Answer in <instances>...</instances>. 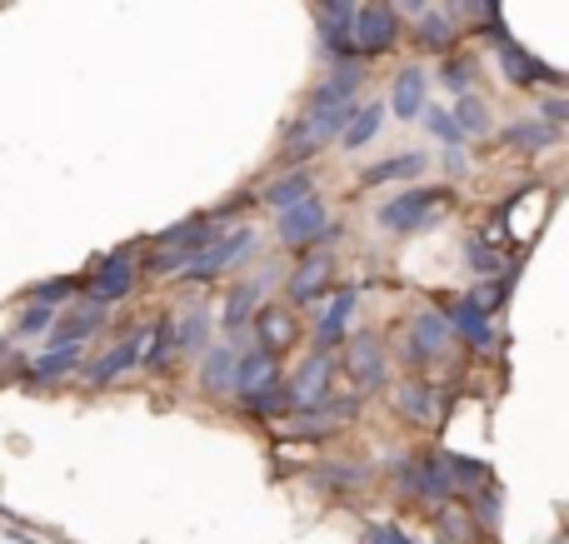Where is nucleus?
<instances>
[{"instance_id":"f257e3e1","label":"nucleus","mask_w":569,"mask_h":544,"mask_svg":"<svg viewBox=\"0 0 569 544\" xmlns=\"http://www.w3.org/2000/svg\"><path fill=\"white\" fill-rule=\"evenodd\" d=\"M355 95H360V66H340L330 80H325V85L310 90L305 115L284 130L280 155L305 160V155H315V150H325L330 140H340L345 120L355 115Z\"/></svg>"},{"instance_id":"f03ea898","label":"nucleus","mask_w":569,"mask_h":544,"mask_svg":"<svg viewBox=\"0 0 569 544\" xmlns=\"http://www.w3.org/2000/svg\"><path fill=\"white\" fill-rule=\"evenodd\" d=\"M455 205V195L445 185H415L405 195H395L390 205H380V230H395V235H415V230H430L445 210Z\"/></svg>"},{"instance_id":"7ed1b4c3","label":"nucleus","mask_w":569,"mask_h":544,"mask_svg":"<svg viewBox=\"0 0 569 544\" xmlns=\"http://www.w3.org/2000/svg\"><path fill=\"white\" fill-rule=\"evenodd\" d=\"M350 40H355V56H390L400 46V10L395 0H360L350 16Z\"/></svg>"},{"instance_id":"20e7f679","label":"nucleus","mask_w":569,"mask_h":544,"mask_svg":"<svg viewBox=\"0 0 569 544\" xmlns=\"http://www.w3.org/2000/svg\"><path fill=\"white\" fill-rule=\"evenodd\" d=\"M250 255H256V230H250V225L220 230V235L186 265V280H220L226 270H236L240 260H250Z\"/></svg>"},{"instance_id":"39448f33","label":"nucleus","mask_w":569,"mask_h":544,"mask_svg":"<svg viewBox=\"0 0 569 544\" xmlns=\"http://www.w3.org/2000/svg\"><path fill=\"white\" fill-rule=\"evenodd\" d=\"M490 36H495V60H500V70H505V80H510V85L535 90V85H560V80H565L560 70L545 66L540 56H530L525 46H515V40L505 36V26H495Z\"/></svg>"},{"instance_id":"423d86ee","label":"nucleus","mask_w":569,"mask_h":544,"mask_svg":"<svg viewBox=\"0 0 569 544\" xmlns=\"http://www.w3.org/2000/svg\"><path fill=\"white\" fill-rule=\"evenodd\" d=\"M325 205L315 195H305V200H295V205H284L280 210V240L290 250H305V245H315V240L325 235Z\"/></svg>"},{"instance_id":"0eeeda50","label":"nucleus","mask_w":569,"mask_h":544,"mask_svg":"<svg viewBox=\"0 0 569 544\" xmlns=\"http://www.w3.org/2000/svg\"><path fill=\"white\" fill-rule=\"evenodd\" d=\"M90 300L96 305H116V300H126L130 290H136V260L130 255H106L96 265V275H90Z\"/></svg>"},{"instance_id":"6e6552de","label":"nucleus","mask_w":569,"mask_h":544,"mask_svg":"<svg viewBox=\"0 0 569 544\" xmlns=\"http://www.w3.org/2000/svg\"><path fill=\"white\" fill-rule=\"evenodd\" d=\"M335 355L330 350H315L310 360H305L300 370H295V380H290V400L295 405H315V400H325L330 395V380H335Z\"/></svg>"},{"instance_id":"1a4fd4ad","label":"nucleus","mask_w":569,"mask_h":544,"mask_svg":"<svg viewBox=\"0 0 569 544\" xmlns=\"http://www.w3.org/2000/svg\"><path fill=\"white\" fill-rule=\"evenodd\" d=\"M330 275H335V255H330V250H310V255L295 265V275H290V300H295V305L320 300L325 290H330Z\"/></svg>"},{"instance_id":"9d476101","label":"nucleus","mask_w":569,"mask_h":544,"mask_svg":"<svg viewBox=\"0 0 569 544\" xmlns=\"http://www.w3.org/2000/svg\"><path fill=\"white\" fill-rule=\"evenodd\" d=\"M395 480L405 485V495H420V500H455L450 475H445V470L435 465V455H430V460H415V465H400V470H395Z\"/></svg>"},{"instance_id":"9b49d317","label":"nucleus","mask_w":569,"mask_h":544,"mask_svg":"<svg viewBox=\"0 0 569 544\" xmlns=\"http://www.w3.org/2000/svg\"><path fill=\"white\" fill-rule=\"evenodd\" d=\"M345 370L355 375V385L365 390H380L385 385V350L375 335H355L350 350H345Z\"/></svg>"},{"instance_id":"f8f14e48","label":"nucleus","mask_w":569,"mask_h":544,"mask_svg":"<svg viewBox=\"0 0 569 544\" xmlns=\"http://www.w3.org/2000/svg\"><path fill=\"white\" fill-rule=\"evenodd\" d=\"M445 345H450V320H445V310H420V315L410 320V360H435Z\"/></svg>"},{"instance_id":"ddd939ff","label":"nucleus","mask_w":569,"mask_h":544,"mask_svg":"<svg viewBox=\"0 0 569 544\" xmlns=\"http://www.w3.org/2000/svg\"><path fill=\"white\" fill-rule=\"evenodd\" d=\"M425 105H430V80H425V70L420 66L400 70V75H395V90H390V110L410 125V120H420Z\"/></svg>"},{"instance_id":"4468645a","label":"nucleus","mask_w":569,"mask_h":544,"mask_svg":"<svg viewBox=\"0 0 569 544\" xmlns=\"http://www.w3.org/2000/svg\"><path fill=\"white\" fill-rule=\"evenodd\" d=\"M415 46L430 50V56H445V50H455V36H460V26H455L450 10H420L410 26Z\"/></svg>"},{"instance_id":"2eb2a0df","label":"nucleus","mask_w":569,"mask_h":544,"mask_svg":"<svg viewBox=\"0 0 569 544\" xmlns=\"http://www.w3.org/2000/svg\"><path fill=\"white\" fill-rule=\"evenodd\" d=\"M276 355H266V350H250V355H236V370H230V390H236L240 400L256 395V390L276 385Z\"/></svg>"},{"instance_id":"dca6fc26","label":"nucleus","mask_w":569,"mask_h":544,"mask_svg":"<svg viewBox=\"0 0 569 544\" xmlns=\"http://www.w3.org/2000/svg\"><path fill=\"white\" fill-rule=\"evenodd\" d=\"M445 320H450V335H465L475 350H490L495 345V330H490V315H485L480 305H475L470 295L455 300L450 310H445Z\"/></svg>"},{"instance_id":"f3484780","label":"nucleus","mask_w":569,"mask_h":544,"mask_svg":"<svg viewBox=\"0 0 569 544\" xmlns=\"http://www.w3.org/2000/svg\"><path fill=\"white\" fill-rule=\"evenodd\" d=\"M290 340H295V320H290V310H280V305H260V310H256V350L276 355V350H284Z\"/></svg>"},{"instance_id":"a211bd4d","label":"nucleus","mask_w":569,"mask_h":544,"mask_svg":"<svg viewBox=\"0 0 569 544\" xmlns=\"http://www.w3.org/2000/svg\"><path fill=\"white\" fill-rule=\"evenodd\" d=\"M100 325H106V305H96V300H90V305L70 310V315L50 330V345H80V340H90Z\"/></svg>"},{"instance_id":"6ab92c4d","label":"nucleus","mask_w":569,"mask_h":544,"mask_svg":"<svg viewBox=\"0 0 569 544\" xmlns=\"http://www.w3.org/2000/svg\"><path fill=\"white\" fill-rule=\"evenodd\" d=\"M136 365H140V335H130V340H120L116 350H106L86 375H90V385H110V380H120L126 370H136Z\"/></svg>"},{"instance_id":"aec40b11","label":"nucleus","mask_w":569,"mask_h":544,"mask_svg":"<svg viewBox=\"0 0 569 544\" xmlns=\"http://www.w3.org/2000/svg\"><path fill=\"white\" fill-rule=\"evenodd\" d=\"M350 315H355V290H340V295H335V305L325 310L320 325H315V350H335V345H340Z\"/></svg>"},{"instance_id":"412c9836","label":"nucleus","mask_w":569,"mask_h":544,"mask_svg":"<svg viewBox=\"0 0 569 544\" xmlns=\"http://www.w3.org/2000/svg\"><path fill=\"white\" fill-rule=\"evenodd\" d=\"M260 300H266V280H240V285L230 290V300H226V315H220V325L236 335V330L260 310Z\"/></svg>"},{"instance_id":"4be33fe9","label":"nucleus","mask_w":569,"mask_h":544,"mask_svg":"<svg viewBox=\"0 0 569 544\" xmlns=\"http://www.w3.org/2000/svg\"><path fill=\"white\" fill-rule=\"evenodd\" d=\"M425 165H430V160H425L420 150H410V155H390V160H380V165L360 170V185H390V180H415Z\"/></svg>"},{"instance_id":"5701e85b","label":"nucleus","mask_w":569,"mask_h":544,"mask_svg":"<svg viewBox=\"0 0 569 544\" xmlns=\"http://www.w3.org/2000/svg\"><path fill=\"white\" fill-rule=\"evenodd\" d=\"M505 140L515 150H550V145H560V125H550V120H515L505 130Z\"/></svg>"},{"instance_id":"b1692460","label":"nucleus","mask_w":569,"mask_h":544,"mask_svg":"<svg viewBox=\"0 0 569 544\" xmlns=\"http://www.w3.org/2000/svg\"><path fill=\"white\" fill-rule=\"evenodd\" d=\"M455 125H460V135L470 140V135H490V105H485L475 90H465V95H455Z\"/></svg>"},{"instance_id":"393cba45","label":"nucleus","mask_w":569,"mask_h":544,"mask_svg":"<svg viewBox=\"0 0 569 544\" xmlns=\"http://www.w3.org/2000/svg\"><path fill=\"white\" fill-rule=\"evenodd\" d=\"M380 120H385V105H365V110H355V115L345 120V130H340V145H345V150L370 145V140L380 135Z\"/></svg>"},{"instance_id":"a878e982","label":"nucleus","mask_w":569,"mask_h":544,"mask_svg":"<svg viewBox=\"0 0 569 544\" xmlns=\"http://www.w3.org/2000/svg\"><path fill=\"white\" fill-rule=\"evenodd\" d=\"M305 195H315V180L305 175V170H284L276 185H266V205L270 210H284V205H295V200H305Z\"/></svg>"},{"instance_id":"bb28decb","label":"nucleus","mask_w":569,"mask_h":544,"mask_svg":"<svg viewBox=\"0 0 569 544\" xmlns=\"http://www.w3.org/2000/svg\"><path fill=\"white\" fill-rule=\"evenodd\" d=\"M246 405H250V415H256V420H280V415H290V410H295V400H290V390L276 380V385L246 395Z\"/></svg>"},{"instance_id":"cd10ccee","label":"nucleus","mask_w":569,"mask_h":544,"mask_svg":"<svg viewBox=\"0 0 569 544\" xmlns=\"http://www.w3.org/2000/svg\"><path fill=\"white\" fill-rule=\"evenodd\" d=\"M475 70H480V60H475V56H465V50H445L440 80L455 90V95H465V90L475 85Z\"/></svg>"},{"instance_id":"c85d7f7f","label":"nucleus","mask_w":569,"mask_h":544,"mask_svg":"<svg viewBox=\"0 0 569 544\" xmlns=\"http://www.w3.org/2000/svg\"><path fill=\"white\" fill-rule=\"evenodd\" d=\"M230 370H236V350L216 345L206 355V365H200V380H206L210 395H226V390H230Z\"/></svg>"},{"instance_id":"c756f323","label":"nucleus","mask_w":569,"mask_h":544,"mask_svg":"<svg viewBox=\"0 0 569 544\" xmlns=\"http://www.w3.org/2000/svg\"><path fill=\"white\" fill-rule=\"evenodd\" d=\"M30 370H36V380H60V375H70V370H80V345H50Z\"/></svg>"},{"instance_id":"7c9ffc66","label":"nucleus","mask_w":569,"mask_h":544,"mask_svg":"<svg viewBox=\"0 0 569 544\" xmlns=\"http://www.w3.org/2000/svg\"><path fill=\"white\" fill-rule=\"evenodd\" d=\"M395 400H400V415H410L415 425H430V420H435V395L425 385H415V380H410V385H400V395H395Z\"/></svg>"},{"instance_id":"2f4dec72","label":"nucleus","mask_w":569,"mask_h":544,"mask_svg":"<svg viewBox=\"0 0 569 544\" xmlns=\"http://www.w3.org/2000/svg\"><path fill=\"white\" fill-rule=\"evenodd\" d=\"M420 120H425V130H430L435 140H445V145H465V135H460V125H455V115L450 110H440V105H425L420 110Z\"/></svg>"},{"instance_id":"473e14b6","label":"nucleus","mask_w":569,"mask_h":544,"mask_svg":"<svg viewBox=\"0 0 569 544\" xmlns=\"http://www.w3.org/2000/svg\"><path fill=\"white\" fill-rule=\"evenodd\" d=\"M465 260H470L475 275H500V250H495L485 235H470V240H465Z\"/></svg>"},{"instance_id":"72a5a7b5","label":"nucleus","mask_w":569,"mask_h":544,"mask_svg":"<svg viewBox=\"0 0 569 544\" xmlns=\"http://www.w3.org/2000/svg\"><path fill=\"white\" fill-rule=\"evenodd\" d=\"M170 330H176V340H170V345L190 350V345H200V340L210 335V315H206V310H190V315L180 320V325H170Z\"/></svg>"},{"instance_id":"f704fd0d","label":"nucleus","mask_w":569,"mask_h":544,"mask_svg":"<svg viewBox=\"0 0 569 544\" xmlns=\"http://www.w3.org/2000/svg\"><path fill=\"white\" fill-rule=\"evenodd\" d=\"M70 295H76V280H70V275H56V280H40V285L36 290H30V300H36V305H50V310H56V305H66V300Z\"/></svg>"},{"instance_id":"c9c22d12","label":"nucleus","mask_w":569,"mask_h":544,"mask_svg":"<svg viewBox=\"0 0 569 544\" xmlns=\"http://www.w3.org/2000/svg\"><path fill=\"white\" fill-rule=\"evenodd\" d=\"M50 315H56V310H50V305H36V300H30V310H26V315H20L16 335H20V340H30V335H46Z\"/></svg>"},{"instance_id":"e433bc0d","label":"nucleus","mask_w":569,"mask_h":544,"mask_svg":"<svg viewBox=\"0 0 569 544\" xmlns=\"http://www.w3.org/2000/svg\"><path fill=\"white\" fill-rule=\"evenodd\" d=\"M465 16H470L480 30H495L500 26V0H465Z\"/></svg>"},{"instance_id":"4c0bfd02","label":"nucleus","mask_w":569,"mask_h":544,"mask_svg":"<svg viewBox=\"0 0 569 544\" xmlns=\"http://www.w3.org/2000/svg\"><path fill=\"white\" fill-rule=\"evenodd\" d=\"M365 544H415V540L395 525H365Z\"/></svg>"},{"instance_id":"58836bf2","label":"nucleus","mask_w":569,"mask_h":544,"mask_svg":"<svg viewBox=\"0 0 569 544\" xmlns=\"http://www.w3.org/2000/svg\"><path fill=\"white\" fill-rule=\"evenodd\" d=\"M545 120H550V125H565V120H569V105H565L560 95H555V100H545Z\"/></svg>"},{"instance_id":"ea45409f","label":"nucleus","mask_w":569,"mask_h":544,"mask_svg":"<svg viewBox=\"0 0 569 544\" xmlns=\"http://www.w3.org/2000/svg\"><path fill=\"white\" fill-rule=\"evenodd\" d=\"M425 6H430V0H395V10H415V16H420Z\"/></svg>"}]
</instances>
